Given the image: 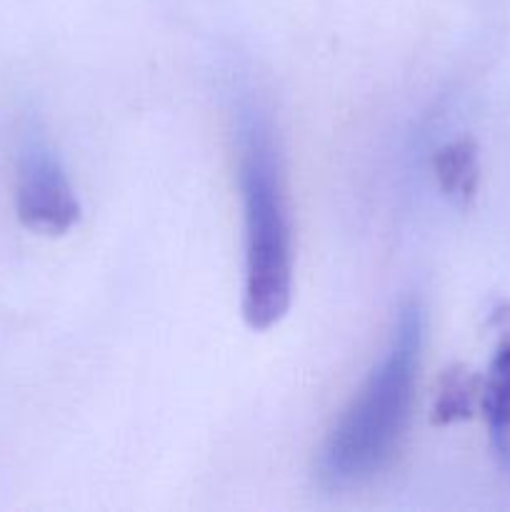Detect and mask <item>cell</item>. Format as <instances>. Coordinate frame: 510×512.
Instances as JSON below:
<instances>
[{
	"mask_svg": "<svg viewBox=\"0 0 510 512\" xmlns=\"http://www.w3.org/2000/svg\"><path fill=\"white\" fill-rule=\"evenodd\" d=\"M435 175L450 198L468 203L473 200L480 180L478 148L470 138L453 140L435 153Z\"/></svg>",
	"mask_w": 510,
	"mask_h": 512,
	"instance_id": "6",
	"label": "cell"
},
{
	"mask_svg": "<svg viewBox=\"0 0 510 512\" xmlns=\"http://www.w3.org/2000/svg\"><path fill=\"white\" fill-rule=\"evenodd\" d=\"M423 330V308L410 300L400 308L388 350L320 455V475L335 488L365 483L393 460L413 408Z\"/></svg>",
	"mask_w": 510,
	"mask_h": 512,
	"instance_id": "1",
	"label": "cell"
},
{
	"mask_svg": "<svg viewBox=\"0 0 510 512\" xmlns=\"http://www.w3.org/2000/svg\"><path fill=\"white\" fill-rule=\"evenodd\" d=\"M20 223L40 235H65L80 220V203L58 158L43 145H30L20 160L18 193Z\"/></svg>",
	"mask_w": 510,
	"mask_h": 512,
	"instance_id": "3",
	"label": "cell"
},
{
	"mask_svg": "<svg viewBox=\"0 0 510 512\" xmlns=\"http://www.w3.org/2000/svg\"><path fill=\"white\" fill-rule=\"evenodd\" d=\"M240 188L245 218L243 318L268 330L285 318L293 298V240L280 155L258 110L240 115Z\"/></svg>",
	"mask_w": 510,
	"mask_h": 512,
	"instance_id": "2",
	"label": "cell"
},
{
	"mask_svg": "<svg viewBox=\"0 0 510 512\" xmlns=\"http://www.w3.org/2000/svg\"><path fill=\"white\" fill-rule=\"evenodd\" d=\"M483 398V375L465 365H450L440 378L433 398V423L453 425L473 418Z\"/></svg>",
	"mask_w": 510,
	"mask_h": 512,
	"instance_id": "5",
	"label": "cell"
},
{
	"mask_svg": "<svg viewBox=\"0 0 510 512\" xmlns=\"http://www.w3.org/2000/svg\"><path fill=\"white\" fill-rule=\"evenodd\" d=\"M495 333L493 355L483 375V408L488 420L490 448L505 473H510V303L498 305L490 315Z\"/></svg>",
	"mask_w": 510,
	"mask_h": 512,
	"instance_id": "4",
	"label": "cell"
}]
</instances>
